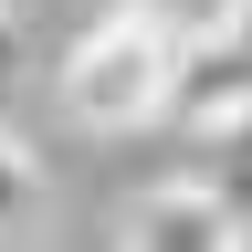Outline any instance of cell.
Returning a JSON list of instances; mask_svg holds the SVG:
<instances>
[{
	"label": "cell",
	"instance_id": "6da1fadb",
	"mask_svg": "<svg viewBox=\"0 0 252 252\" xmlns=\"http://www.w3.org/2000/svg\"><path fill=\"white\" fill-rule=\"evenodd\" d=\"M179 63H189V21H168L158 0H116L63 53V105L84 126H147V116H168Z\"/></svg>",
	"mask_w": 252,
	"mask_h": 252
},
{
	"label": "cell",
	"instance_id": "7a4b0ae2",
	"mask_svg": "<svg viewBox=\"0 0 252 252\" xmlns=\"http://www.w3.org/2000/svg\"><path fill=\"white\" fill-rule=\"evenodd\" d=\"M126 252H242V210L220 200L210 179H168V189H147V200H137Z\"/></svg>",
	"mask_w": 252,
	"mask_h": 252
},
{
	"label": "cell",
	"instance_id": "3957f363",
	"mask_svg": "<svg viewBox=\"0 0 252 252\" xmlns=\"http://www.w3.org/2000/svg\"><path fill=\"white\" fill-rule=\"evenodd\" d=\"M32 200H42V168H32V158L0 137V231H21V220H32Z\"/></svg>",
	"mask_w": 252,
	"mask_h": 252
},
{
	"label": "cell",
	"instance_id": "277c9868",
	"mask_svg": "<svg viewBox=\"0 0 252 252\" xmlns=\"http://www.w3.org/2000/svg\"><path fill=\"white\" fill-rule=\"evenodd\" d=\"M210 189H220V200H231V210L252 220V116L231 126V137H220V179H210Z\"/></svg>",
	"mask_w": 252,
	"mask_h": 252
},
{
	"label": "cell",
	"instance_id": "5b68a950",
	"mask_svg": "<svg viewBox=\"0 0 252 252\" xmlns=\"http://www.w3.org/2000/svg\"><path fill=\"white\" fill-rule=\"evenodd\" d=\"M21 74V32H11V11H0V84Z\"/></svg>",
	"mask_w": 252,
	"mask_h": 252
},
{
	"label": "cell",
	"instance_id": "8992f818",
	"mask_svg": "<svg viewBox=\"0 0 252 252\" xmlns=\"http://www.w3.org/2000/svg\"><path fill=\"white\" fill-rule=\"evenodd\" d=\"M242 252H252V220H242Z\"/></svg>",
	"mask_w": 252,
	"mask_h": 252
}]
</instances>
